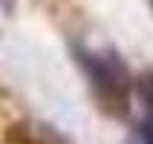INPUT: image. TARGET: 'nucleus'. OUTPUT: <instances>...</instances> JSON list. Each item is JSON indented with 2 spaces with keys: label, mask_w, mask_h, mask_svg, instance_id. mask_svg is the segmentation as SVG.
I'll use <instances>...</instances> for the list:
<instances>
[{
  "label": "nucleus",
  "mask_w": 153,
  "mask_h": 144,
  "mask_svg": "<svg viewBox=\"0 0 153 144\" xmlns=\"http://www.w3.org/2000/svg\"><path fill=\"white\" fill-rule=\"evenodd\" d=\"M147 144H153V136H150V138H147Z\"/></svg>",
  "instance_id": "f257e3e1"
}]
</instances>
